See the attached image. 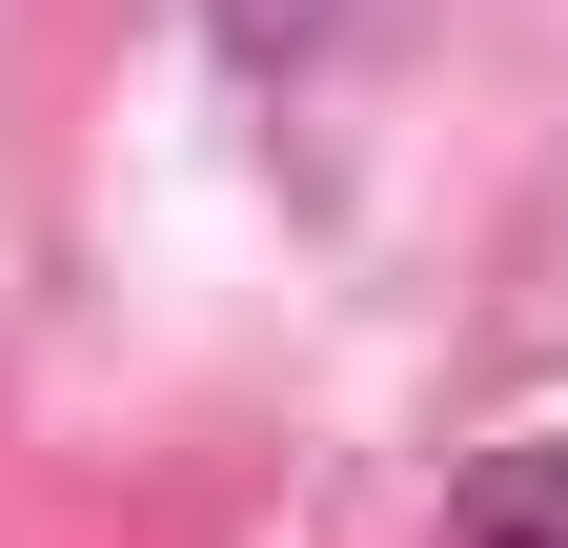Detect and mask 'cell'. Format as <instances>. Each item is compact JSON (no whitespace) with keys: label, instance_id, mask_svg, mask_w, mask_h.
I'll list each match as a JSON object with an SVG mask.
<instances>
[{"label":"cell","instance_id":"1","mask_svg":"<svg viewBox=\"0 0 568 548\" xmlns=\"http://www.w3.org/2000/svg\"><path fill=\"white\" fill-rule=\"evenodd\" d=\"M467 548H568V447H508V467H467Z\"/></svg>","mask_w":568,"mask_h":548}]
</instances>
